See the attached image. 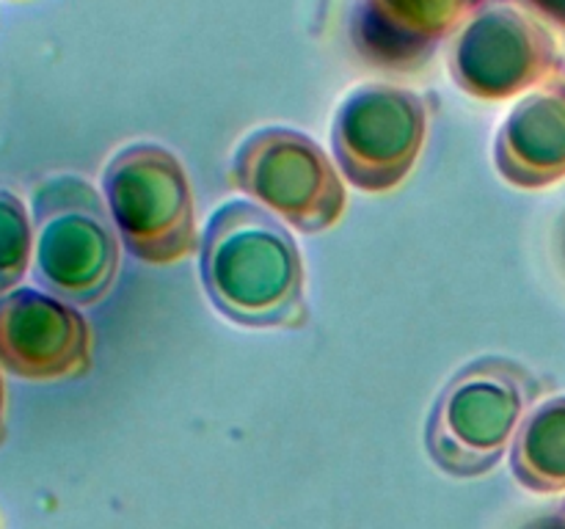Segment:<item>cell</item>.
<instances>
[{
	"instance_id": "cell-11",
	"label": "cell",
	"mask_w": 565,
	"mask_h": 529,
	"mask_svg": "<svg viewBox=\"0 0 565 529\" xmlns=\"http://www.w3.org/2000/svg\"><path fill=\"white\" fill-rule=\"evenodd\" d=\"M535 6H541V11L565 31V0H535Z\"/></svg>"
},
{
	"instance_id": "cell-2",
	"label": "cell",
	"mask_w": 565,
	"mask_h": 529,
	"mask_svg": "<svg viewBox=\"0 0 565 529\" xmlns=\"http://www.w3.org/2000/svg\"><path fill=\"white\" fill-rule=\"evenodd\" d=\"M541 395V378L516 358L483 356L463 364L428 413L430 461L458 479L494 472Z\"/></svg>"
},
{
	"instance_id": "cell-8",
	"label": "cell",
	"mask_w": 565,
	"mask_h": 529,
	"mask_svg": "<svg viewBox=\"0 0 565 529\" xmlns=\"http://www.w3.org/2000/svg\"><path fill=\"white\" fill-rule=\"evenodd\" d=\"M494 165L522 191L565 180V83H552L508 116L494 143Z\"/></svg>"
},
{
	"instance_id": "cell-7",
	"label": "cell",
	"mask_w": 565,
	"mask_h": 529,
	"mask_svg": "<svg viewBox=\"0 0 565 529\" xmlns=\"http://www.w3.org/2000/svg\"><path fill=\"white\" fill-rule=\"evenodd\" d=\"M0 367L22 380H72L92 369V328L72 303L44 290L0 298Z\"/></svg>"
},
{
	"instance_id": "cell-1",
	"label": "cell",
	"mask_w": 565,
	"mask_h": 529,
	"mask_svg": "<svg viewBox=\"0 0 565 529\" xmlns=\"http://www.w3.org/2000/svg\"><path fill=\"white\" fill-rule=\"evenodd\" d=\"M199 276L215 312L235 325L298 331L309 323L301 248L276 215L248 198L210 215Z\"/></svg>"
},
{
	"instance_id": "cell-3",
	"label": "cell",
	"mask_w": 565,
	"mask_h": 529,
	"mask_svg": "<svg viewBox=\"0 0 565 529\" xmlns=\"http://www.w3.org/2000/svg\"><path fill=\"white\" fill-rule=\"evenodd\" d=\"M119 231L105 198L75 174L50 176L33 191V281L50 295L92 306L119 273Z\"/></svg>"
},
{
	"instance_id": "cell-12",
	"label": "cell",
	"mask_w": 565,
	"mask_h": 529,
	"mask_svg": "<svg viewBox=\"0 0 565 529\" xmlns=\"http://www.w3.org/2000/svg\"><path fill=\"white\" fill-rule=\"evenodd\" d=\"M3 406H6V400H3V380H0V444H3V441H6V413H3Z\"/></svg>"
},
{
	"instance_id": "cell-6",
	"label": "cell",
	"mask_w": 565,
	"mask_h": 529,
	"mask_svg": "<svg viewBox=\"0 0 565 529\" xmlns=\"http://www.w3.org/2000/svg\"><path fill=\"white\" fill-rule=\"evenodd\" d=\"M340 174L364 193H390L412 174L425 143V110L412 94L373 88L345 102L334 121Z\"/></svg>"
},
{
	"instance_id": "cell-5",
	"label": "cell",
	"mask_w": 565,
	"mask_h": 529,
	"mask_svg": "<svg viewBox=\"0 0 565 529\" xmlns=\"http://www.w3.org/2000/svg\"><path fill=\"white\" fill-rule=\"evenodd\" d=\"M232 185L303 235L340 224L348 204L342 174L329 154L298 130L265 127L232 154Z\"/></svg>"
},
{
	"instance_id": "cell-10",
	"label": "cell",
	"mask_w": 565,
	"mask_h": 529,
	"mask_svg": "<svg viewBox=\"0 0 565 529\" xmlns=\"http://www.w3.org/2000/svg\"><path fill=\"white\" fill-rule=\"evenodd\" d=\"M33 262V220L17 193L0 187V298L9 295Z\"/></svg>"
},
{
	"instance_id": "cell-9",
	"label": "cell",
	"mask_w": 565,
	"mask_h": 529,
	"mask_svg": "<svg viewBox=\"0 0 565 529\" xmlns=\"http://www.w3.org/2000/svg\"><path fill=\"white\" fill-rule=\"evenodd\" d=\"M511 474L530 494L565 490V395L539 402L524 417L511 452Z\"/></svg>"
},
{
	"instance_id": "cell-13",
	"label": "cell",
	"mask_w": 565,
	"mask_h": 529,
	"mask_svg": "<svg viewBox=\"0 0 565 529\" xmlns=\"http://www.w3.org/2000/svg\"><path fill=\"white\" fill-rule=\"evenodd\" d=\"M561 523H563V529H565V499H563V505H561Z\"/></svg>"
},
{
	"instance_id": "cell-4",
	"label": "cell",
	"mask_w": 565,
	"mask_h": 529,
	"mask_svg": "<svg viewBox=\"0 0 565 529\" xmlns=\"http://www.w3.org/2000/svg\"><path fill=\"white\" fill-rule=\"evenodd\" d=\"M103 198L119 240L147 264H174L199 251L196 204L180 158L160 143H130L103 171Z\"/></svg>"
}]
</instances>
